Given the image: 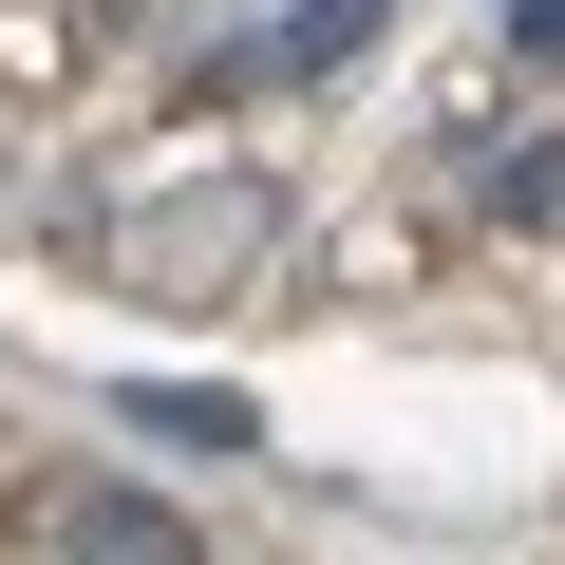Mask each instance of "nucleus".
Instances as JSON below:
<instances>
[{
    "mask_svg": "<svg viewBox=\"0 0 565 565\" xmlns=\"http://www.w3.org/2000/svg\"><path fill=\"white\" fill-rule=\"evenodd\" d=\"M39 565H207V527L151 509V490H114V471H57L39 490Z\"/></svg>",
    "mask_w": 565,
    "mask_h": 565,
    "instance_id": "1",
    "label": "nucleus"
},
{
    "mask_svg": "<svg viewBox=\"0 0 565 565\" xmlns=\"http://www.w3.org/2000/svg\"><path fill=\"white\" fill-rule=\"evenodd\" d=\"M490 207H527V226H546V207H565V151H546V132H527V151H490Z\"/></svg>",
    "mask_w": 565,
    "mask_h": 565,
    "instance_id": "4",
    "label": "nucleus"
},
{
    "mask_svg": "<svg viewBox=\"0 0 565 565\" xmlns=\"http://www.w3.org/2000/svg\"><path fill=\"white\" fill-rule=\"evenodd\" d=\"M114 415H132V434H170V452H264V415H245V396H207V377H114Z\"/></svg>",
    "mask_w": 565,
    "mask_h": 565,
    "instance_id": "3",
    "label": "nucleus"
},
{
    "mask_svg": "<svg viewBox=\"0 0 565 565\" xmlns=\"http://www.w3.org/2000/svg\"><path fill=\"white\" fill-rule=\"evenodd\" d=\"M377 20H396V0H302V20H264V39H226V57H207V95H245V76H321V57H359Z\"/></svg>",
    "mask_w": 565,
    "mask_h": 565,
    "instance_id": "2",
    "label": "nucleus"
},
{
    "mask_svg": "<svg viewBox=\"0 0 565 565\" xmlns=\"http://www.w3.org/2000/svg\"><path fill=\"white\" fill-rule=\"evenodd\" d=\"M509 57H527V76H565V0H509Z\"/></svg>",
    "mask_w": 565,
    "mask_h": 565,
    "instance_id": "5",
    "label": "nucleus"
}]
</instances>
